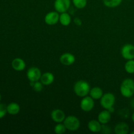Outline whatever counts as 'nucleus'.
I'll return each mask as SVG.
<instances>
[{
  "instance_id": "obj_19",
  "label": "nucleus",
  "mask_w": 134,
  "mask_h": 134,
  "mask_svg": "<svg viewBox=\"0 0 134 134\" xmlns=\"http://www.w3.org/2000/svg\"><path fill=\"white\" fill-rule=\"evenodd\" d=\"M59 22L64 26H68L71 23V17L67 12L60 13Z\"/></svg>"
},
{
  "instance_id": "obj_13",
  "label": "nucleus",
  "mask_w": 134,
  "mask_h": 134,
  "mask_svg": "<svg viewBox=\"0 0 134 134\" xmlns=\"http://www.w3.org/2000/svg\"><path fill=\"white\" fill-rule=\"evenodd\" d=\"M111 119V113L109 110L104 109L101 111L98 116V120L102 124H107Z\"/></svg>"
},
{
  "instance_id": "obj_2",
  "label": "nucleus",
  "mask_w": 134,
  "mask_h": 134,
  "mask_svg": "<svg viewBox=\"0 0 134 134\" xmlns=\"http://www.w3.org/2000/svg\"><path fill=\"white\" fill-rule=\"evenodd\" d=\"M120 94L124 98H132L134 95V81L132 79H126L122 82L120 87Z\"/></svg>"
},
{
  "instance_id": "obj_18",
  "label": "nucleus",
  "mask_w": 134,
  "mask_h": 134,
  "mask_svg": "<svg viewBox=\"0 0 134 134\" xmlns=\"http://www.w3.org/2000/svg\"><path fill=\"white\" fill-rule=\"evenodd\" d=\"M7 113L10 115H16L20 111V107L15 102H11L7 105Z\"/></svg>"
},
{
  "instance_id": "obj_3",
  "label": "nucleus",
  "mask_w": 134,
  "mask_h": 134,
  "mask_svg": "<svg viewBox=\"0 0 134 134\" xmlns=\"http://www.w3.org/2000/svg\"><path fill=\"white\" fill-rule=\"evenodd\" d=\"M63 123L66 127L67 130L70 132H75L78 130L81 126V122L77 116L73 115L66 116Z\"/></svg>"
},
{
  "instance_id": "obj_20",
  "label": "nucleus",
  "mask_w": 134,
  "mask_h": 134,
  "mask_svg": "<svg viewBox=\"0 0 134 134\" xmlns=\"http://www.w3.org/2000/svg\"><path fill=\"white\" fill-rule=\"evenodd\" d=\"M122 0H103V3L105 6L109 8H115L121 4Z\"/></svg>"
},
{
  "instance_id": "obj_5",
  "label": "nucleus",
  "mask_w": 134,
  "mask_h": 134,
  "mask_svg": "<svg viewBox=\"0 0 134 134\" xmlns=\"http://www.w3.org/2000/svg\"><path fill=\"white\" fill-rule=\"evenodd\" d=\"M95 105V102L94 99L90 96H86L82 98L81 99V103H80V107L81 110H82L85 112H90L94 109Z\"/></svg>"
},
{
  "instance_id": "obj_17",
  "label": "nucleus",
  "mask_w": 134,
  "mask_h": 134,
  "mask_svg": "<svg viewBox=\"0 0 134 134\" xmlns=\"http://www.w3.org/2000/svg\"><path fill=\"white\" fill-rule=\"evenodd\" d=\"M103 90L100 87H98V86H95V87L90 89V93H89V96L91 98H92L94 100L100 99L103 96Z\"/></svg>"
},
{
  "instance_id": "obj_28",
  "label": "nucleus",
  "mask_w": 134,
  "mask_h": 134,
  "mask_svg": "<svg viewBox=\"0 0 134 134\" xmlns=\"http://www.w3.org/2000/svg\"><path fill=\"white\" fill-rule=\"evenodd\" d=\"M130 105H131V107H132V108L134 109V99H132V101H131Z\"/></svg>"
},
{
  "instance_id": "obj_8",
  "label": "nucleus",
  "mask_w": 134,
  "mask_h": 134,
  "mask_svg": "<svg viewBox=\"0 0 134 134\" xmlns=\"http://www.w3.org/2000/svg\"><path fill=\"white\" fill-rule=\"evenodd\" d=\"M121 55L126 60H134V45L132 44H126L122 47Z\"/></svg>"
},
{
  "instance_id": "obj_22",
  "label": "nucleus",
  "mask_w": 134,
  "mask_h": 134,
  "mask_svg": "<svg viewBox=\"0 0 134 134\" xmlns=\"http://www.w3.org/2000/svg\"><path fill=\"white\" fill-rule=\"evenodd\" d=\"M66 127L63 122L57 123L54 128V133L56 134H63L66 132Z\"/></svg>"
},
{
  "instance_id": "obj_26",
  "label": "nucleus",
  "mask_w": 134,
  "mask_h": 134,
  "mask_svg": "<svg viewBox=\"0 0 134 134\" xmlns=\"http://www.w3.org/2000/svg\"><path fill=\"white\" fill-rule=\"evenodd\" d=\"M100 132L103 133H111V128L107 126H106V124H102V130H101Z\"/></svg>"
},
{
  "instance_id": "obj_21",
  "label": "nucleus",
  "mask_w": 134,
  "mask_h": 134,
  "mask_svg": "<svg viewBox=\"0 0 134 134\" xmlns=\"http://www.w3.org/2000/svg\"><path fill=\"white\" fill-rule=\"evenodd\" d=\"M124 69L129 74L134 73V60H127L124 65Z\"/></svg>"
},
{
  "instance_id": "obj_31",
  "label": "nucleus",
  "mask_w": 134,
  "mask_h": 134,
  "mask_svg": "<svg viewBox=\"0 0 134 134\" xmlns=\"http://www.w3.org/2000/svg\"><path fill=\"white\" fill-rule=\"evenodd\" d=\"M131 134H134V131H133V132H131Z\"/></svg>"
},
{
  "instance_id": "obj_10",
  "label": "nucleus",
  "mask_w": 134,
  "mask_h": 134,
  "mask_svg": "<svg viewBox=\"0 0 134 134\" xmlns=\"http://www.w3.org/2000/svg\"><path fill=\"white\" fill-rule=\"evenodd\" d=\"M51 117L54 122L60 123L64 121L66 116L65 113L62 110L60 109H56L51 112Z\"/></svg>"
},
{
  "instance_id": "obj_29",
  "label": "nucleus",
  "mask_w": 134,
  "mask_h": 134,
  "mask_svg": "<svg viewBox=\"0 0 134 134\" xmlns=\"http://www.w3.org/2000/svg\"><path fill=\"white\" fill-rule=\"evenodd\" d=\"M131 119H132V120L133 121V122L134 123V112L132 113V116H131Z\"/></svg>"
},
{
  "instance_id": "obj_30",
  "label": "nucleus",
  "mask_w": 134,
  "mask_h": 134,
  "mask_svg": "<svg viewBox=\"0 0 134 134\" xmlns=\"http://www.w3.org/2000/svg\"><path fill=\"white\" fill-rule=\"evenodd\" d=\"M1 94H0V102H1Z\"/></svg>"
},
{
  "instance_id": "obj_32",
  "label": "nucleus",
  "mask_w": 134,
  "mask_h": 134,
  "mask_svg": "<svg viewBox=\"0 0 134 134\" xmlns=\"http://www.w3.org/2000/svg\"><path fill=\"white\" fill-rule=\"evenodd\" d=\"M133 96H134V95H133Z\"/></svg>"
},
{
  "instance_id": "obj_27",
  "label": "nucleus",
  "mask_w": 134,
  "mask_h": 134,
  "mask_svg": "<svg viewBox=\"0 0 134 134\" xmlns=\"http://www.w3.org/2000/svg\"><path fill=\"white\" fill-rule=\"evenodd\" d=\"M73 22H74L76 26H81L82 25V20L81 19H80L79 18H75L74 20H73Z\"/></svg>"
},
{
  "instance_id": "obj_9",
  "label": "nucleus",
  "mask_w": 134,
  "mask_h": 134,
  "mask_svg": "<svg viewBox=\"0 0 134 134\" xmlns=\"http://www.w3.org/2000/svg\"><path fill=\"white\" fill-rule=\"evenodd\" d=\"M60 19V13L57 11H51L45 15L44 20L45 24L48 26H54L57 24Z\"/></svg>"
},
{
  "instance_id": "obj_11",
  "label": "nucleus",
  "mask_w": 134,
  "mask_h": 134,
  "mask_svg": "<svg viewBox=\"0 0 134 134\" xmlns=\"http://www.w3.org/2000/svg\"><path fill=\"white\" fill-rule=\"evenodd\" d=\"M75 57L74 55L71 53L66 52L62 54L60 57V62L62 65L65 66H69L72 65L75 62Z\"/></svg>"
},
{
  "instance_id": "obj_14",
  "label": "nucleus",
  "mask_w": 134,
  "mask_h": 134,
  "mask_svg": "<svg viewBox=\"0 0 134 134\" xmlns=\"http://www.w3.org/2000/svg\"><path fill=\"white\" fill-rule=\"evenodd\" d=\"M54 75L51 72H45L43 73L41 77L40 81L44 86H48L52 85L54 81Z\"/></svg>"
},
{
  "instance_id": "obj_25",
  "label": "nucleus",
  "mask_w": 134,
  "mask_h": 134,
  "mask_svg": "<svg viewBox=\"0 0 134 134\" xmlns=\"http://www.w3.org/2000/svg\"><path fill=\"white\" fill-rule=\"evenodd\" d=\"M7 113V106L3 103H0V119H3Z\"/></svg>"
},
{
  "instance_id": "obj_1",
  "label": "nucleus",
  "mask_w": 134,
  "mask_h": 134,
  "mask_svg": "<svg viewBox=\"0 0 134 134\" xmlns=\"http://www.w3.org/2000/svg\"><path fill=\"white\" fill-rule=\"evenodd\" d=\"M90 89L91 88L89 83L85 80L77 81L73 86V91L75 94L81 98H84L86 96H88Z\"/></svg>"
},
{
  "instance_id": "obj_16",
  "label": "nucleus",
  "mask_w": 134,
  "mask_h": 134,
  "mask_svg": "<svg viewBox=\"0 0 134 134\" xmlns=\"http://www.w3.org/2000/svg\"><path fill=\"white\" fill-rule=\"evenodd\" d=\"M129 126L127 123L121 122L116 124L114 131L116 134H127L129 132Z\"/></svg>"
},
{
  "instance_id": "obj_7",
  "label": "nucleus",
  "mask_w": 134,
  "mask_h": 134,
  "mask_svg": "<svg viewBox=\"0 0 134 134\" xmlns=\"http://www.w3.org/2000/svg\"><path fill=\"white\" fill-rule=\"evenodd\" d=\"M71 6V0H55L54 7L58 13H62L67 12Z\"/></svg>"
},
{
  "instance_id": "obj_23",
  "label": "nucleus",
  "mask_w": 134,
  "mask_h": 134,
  "mask_svg": "<svg viewBox=\"0 0 134 134\" xmlns=\"http://www.w3.org/2000/svg\"><path fill=\"white\" fill-rule=\"evenodd\" d=\"M30 86L32 87L33 90L36 92H41L43 89L44 85L40 81L36 82H30Z\"/></svg>"
},
{
  "instance_id": "obj_15",
  "label": "nucleus",
  "mask_w": 134,
  "mask_h": 134,
  "mask_svg": "<svg viewBox=\"0 0 134 134\" xmlns=\"http://www.w3.org/2000/svg\"><path fill=\"white\" fill-rule=\"evenodd\" d=\"M102 124L98 120H91L88 123V128L89 130L93 133L100 132L102 130Z\"/></svg>"
},
{
  "instance_id": "obj_6",
  "label": "nucleus",
  "mask_w": 134,
  "mask_h": 134,
  "mask_svg": "<svg viewBox=\"0 0 134 134\" xmlns=\"http://www.w3.org/2000/svg\"><path fill=\"white\" fill-rule=\"evenodd\" d=\"M41 75L42 73L40 69L34 66L29 68L26 73V76L30 82H36L40 81Z\"/></svg>"
},
{
  "instance_id": "obj_24",
  "label": "nucleus",
  "mask_w": 134,
  "mask_h": 134,
  "mask_svg": "<svg viewBox=\"0 0 134 134\" xmlns=\"http://www.w3.org/2000/svg\"><path fill=\"white\" fill-rule=\"evenodd\" d=\"M73 4L77 9H82L87 5V0H72Z\"/></svg>"
},
{
  "instance_id": "obj_4",
  "label": "nucleus",
  "mask_w": 134,
  "mask_h": 134,
  "mask_svg": "<svg viewBox=\"0 0 134 134\" xmlns=\"http://www.w3.org/2000/svg\"><path fill=\"white\" fill-rule=\"evenodd\" d=\"M116 102V98L113 93L107 92L103 94L100 99V105L104 109L110 110L113 108Z\"/></svg>"
},
{
  "instance_id": "obj_12",
  "label": "nucleus",
  "mask_w": 134,
  "mask_h": 134,
  "mask_svg": "<svg viewBox=\"0 0 134 134\" xmlns=\"http://www.w3.org/2000/svg\"><path fill=\"white\" fill-rule=\"evenodd\" d=\"M11 66L13 69L16 71H22L26 68V62L20 58H16L12 61Z\"/></svg>"
}]
</instances>
